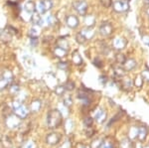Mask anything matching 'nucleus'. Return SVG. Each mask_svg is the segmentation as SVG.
Returning <instances> with one entry per match:
<instances>
[{"label": "nucleus", "mask_w": 149, "mask_h": 148, "mask_svg": "<svg viewBox=\"0 0 149 148\" xmlns=\"http://www.w3.org/2000/svg\"><path fill=\"white\" fill-rule=\"evenodd\" d=\"M63 114L59 109H52L48 113L47 115V125L50 129H56L62 124Z\"/></svg>", "instance_id": "1"}, {"label": "nucleus", "mask_w": 149, "mask_h": 148, "mask_svg": "<svg viewBox=\"0 0 149 148\" xmlns=\"http://www.w3.org/2000/svg\"><path fill=\"white\" fill-rule=\"evenodd\" d=\"M5 118H6L5 123H6L7 127L10 128V129L19 127V125H20V123H21V119L19 118L17 115H15L14 113L10 114V115H8Z\"/></svg>", "instance_id": "2"}, {"label": "nucleus", "mask_w": 149, "mask_h": 148, "mask_svg": "<svg viewBox=\"0 0 149 148\" xmlns=\"http://www.w3.org/2000/svg\"><path fill=\"white\" fill-rule=\"evenodd\" d=\"M112 7H113V10L115 12L123 13V12H125L129 9V4H128V2L123 1V0H117V1L113 2Z\"/></svg>", "instance_id": "3"}, {"label": "nucleus", "mask_w": 149, "mask_h": 148, "mask_svg": "<svg viewBox=\"0 0 149 148\" xmlns=\"http://www.w3.org/2000/svg\"><path fill=\"white\" fill-rule=\"evenodd\" d=\"M73 7L74 8V10L81 15H86V11H88V3L84 0L74 1L73 3Z\"/></svg>", "instance_id": "4"}, {"label": "nucleus", "mask_w": 149, "mask_h": 148, "mask_svg": "<svg viewBox=\"0 0 149 148\" xmlns=\"http://www.w3.org/2000/svg\"><path fill=\"white\" fill-rule=\"evenodd\" d=\"M61 138H62L61 134L56 133V132H52V133H49V134L47 135L46 142L49 145H51V146H55V145H57L58 143H60V141H61Z\"/></svg>", "instance_id": "5"}, {"label": "nucleus", "mask_w": 149, "mask_h": 148, "mask_svg": "<svg viewBox=\"0 0 149 148\" xmlns=\"http://www.w3.org/2000/svg\"><path fill=\"white\" fill-rule=\"evenodd\" d=\"M112 31H113L112 25L109 22H104L100 26V33L103 37H109V36H110L112 34Z\"/></svg>", "instance_id": "6"}, {"label": "nucleus", "mask_w": 149, "mask_h": 148, "mask_svg": "<svg viewBox=\"0 0 149 148\" xmlns=\"http://www.w3.org/2000/svg\"><path fill=\"white\" fill-rule=\"evenodd\" d=\"M127 45V41L125 38L123 37H115L113 39V41H112V46H113L114 49L116 50H123L125 49Z\"/></svg>", "instance_id": "7"}, {"label": "nucleus", "mask_w": 149, "mask_h": 148, "mask_svg": "<svg viewBox=\"0 0 149 148\" xmlns=\"http://www.w3.org/2000/svg\"><path fill=\"white\" fill-rule=\"evenodd\" d=\"M29 113H30V111H29V108L27 106H23V104H21L20 106L17 107V108H15L13 111V113L15 114V115H17L20 119H24V118L27 117L29 115Z\"/></svg>", "instance_id": "8"}, {"label": "nucleus", "mask_w": 149, "mask_h": 148, "mask_svg": "<svg viewBox=\"0 0 149 148\" xmlns=\"http://www.w3.org/2000/svg\"><path fill=\"white\" fill-rule=\"evenodd\" d=\"M66 24L71 29H76L79 26V24H80V21H79V18L77 17V16L69 15L66 17Z\"/></svg>", "instance_id": "9"}, {"label": "nucleus", "mask_w": 149, "mask_h": 148, "mask_svg": "<svg viewBox=\"0 0 149 148\" xmlns=\"http://www.w3.org/2000/svg\"><path fill=\"white\" fill-rule=\"evenodd\" d=\"M0 142H1L2 148H13V141H12V139L10 137L6 136V135L1 137Z\"/></svg>", "instance_id": "10"}, {"label": "nucleus", "mask_w": 149, "mask_h": 148, "mask_svg": "<svg viewBox=\"0 0 149 148\" xmlns=\"http://www.w3.org/2000/svg\"><path fill=\"white\" fill-rule=\"evenodd\" d=\"M41 14L38 13L37 11H35L34 13L32 14V16H31V20H32L33 24H34L35 26L37 25H43V23H44V20L42 19V17H41Z\"/></svg>", "instance_id": "11"}, {"label": "nucleus", "mask_w": 149, "mask_h": 148, "mask_svg": "<svg viewBox=\"0 0 149 148\" xmlns=\"http://www.w3.org/2000/svg\"><path fill=\"white\" fill-rule=\"evenodd\" d=\"M72 61H73L74 65L76 66H81L83 64V59H81V56L78 51L73 52V54H72Z\"/></svg>", "instance_id": "12"}, {"label": "nucleus", "mask_w": 149, "mask_h": 148, "mask_svg": "<svg viewBox=\"0 0 149 148\" xmlns=\"http://www.w3.org/2000/svg\"><path fill=\"white\" fill-rule=\"evenodd\" d=\"M67 54H68V50L63 49V48H61V47H56L54 50V55L59 59L65 58V57L67 56Z\"/></svg>", "instance_id": "13"}, {"label": "nucleus", "mask_w": 149, "mask_h": 148, "mask_svg": "<svg viewBox=\"0 0 149 148\" xmlns=\"http://www.w3.org/2000/svg\"><path fill=\"white\" fill-rule=\"evenodd\" d=\"M24 9H25V11H27L29 14H33L36 11L35 2L32 1V0H29V1H27L25 3V5H24Z\"/></svg>", "instance_id": "14"}, {"label": "nucleus", "mask_w": 149, "mask_h": 148, "mask_svg": "<svg viewBox=\"0 0 149 148\" xmlns=\"http://www.w3.org/2000/svg\"><path fill=\"white\" fill-rule=\"evenodd\" d=\"M135 67H136V61L133 59H128V60L126 59V61L123 64V69L125 71H131Z\"/></svg>", "instance_id": "15"}, {"label": "nucleus", "mask_w": 149, "mask_h": 148, "mask_svg": "<svg viewBox=\"0 0 149 148\" xmlns=\"http://www.w3.org/2000/svg\"><path fill=\"white\" fill-rule=\"evenodd\" d=\"M41 107H42V101L40 99H34V101L31 102L30 110L33 111V113H38L41 109Z\"/></svg>", "instance_id": "16"}, {"label": "nucleus", "mask_w": 149, "mask_h": 148, "mask_svg": "<svg viewBox=\"0 0 149 148\" xmlns=\"http://www.w3.org/2000/svg\"><path fill=\"white\" fill-rule=\"evenodd\" d=\"M81 33L83 34V36L86 40H91L92 38H93V36H95V31L93 30V28H88V27L83 29L81 31Z\"/></svg>", "instance_id": "17"}, {"label": "nucleus", "mask_w": 149, "mask_h": 148, "mask_svg": "<svg viewBox=\"0 0 149 148\" xmlns=\"http://www.w3.org/2000/svg\"><path fill=\"white\" fill-rule=\"evenodd\" d=\"M105 117H107V113H105L103 109H100V110H98L97 113H95V120H97V122H100V123H102V121H104Z\"/></svg>", "instance_id": "18"}, {"label": "nucleus", "mask_w": 149, "mask_h": 148, "mask_svg": "<svg viewBox=\"0 0 149 148\" xmlns=\"http://www.w3.org/2000/svg\"><path fill=\"white\" fill-rule=\"evenodd\" d=\"M85 24L86 25V27L88 28H93L95 24V18L93 15H88L85 18Z\"/></svg>", "instance_id": "19"}, {"label": "nucleus", "mask_w": 149, "mask_h": 148, "mask_svg": "<svg viewBox=\"0 0 149 148\" xmlns=\"http://www.w3.org/2000/svg\"><path fill=\"white\" fill-rule=\"evenodd\" d=\"M79 97L81 99V101H83V104H85V106H88V104L91 102L90 95H88V94H86V92H81V90L79 92Z\"/></svg>", "instance_id": "20"}, {"label": "nucleus", "mask_w": 149, "mask_h": 148, "mask_svg": "<svg viewBox=\"0 0 149 148\" xmlns=\"http://www.w3.org/2000/svg\"><path fill=\"white\" fill-rule=\"evenodd\" d=\"M36 11H37L39 14H45L47 12L46 8H45V5H44V2H43V0H41V1L38 2V4L36 5Z\"/></svg>", "instance_id": "21"}, {"label": "nucleus", "mask_w": 149, "mask_h": 148, "mask_svg": "<svg viewBox=\"0 0 149 148\" xmlns=\"http://www.w3.org/2000/svg\"><path fill=\"white\" fill-rule=\"evenodd\" d=\"M65 92H66V88H65V85H58L55 87V94H56L57 95L62 97V95L65 94Z\"/></svg>", "instance_id": "22"}, {"label": "nucleus", "mask_w": 149, "mask_h": 148, "mask_svg": "<svg viewBox=\"0 0 149 148\" xmlns=\"http://www.w3.org/2000/svg\"><path fill=\"white\" fill-rule=\"evenodd\" d=\"M1 78H3V79H5V80L8 81L9 83H12V81H13V74H12V72L11 71H9V70H5L3 72V74H2V77Z\"/></svg>", "instance_id": "23"}, {"label": "nucleus", "mask_w": 149, "mask_h": 148, "mask_svg": "<svg viewBox=\"0 0 149 148\" xmlns=\"http://www.w3.org/2000/svg\"><path fill=\"white\" fill-rule=\"evenodd\" d=\"M45 22H46L49 26H53L58 23V19L55 17L54 15H49V16H47L46 19H45Z\"/></svg>", "instance_id": "24"}, {"label": "nucleus", "mask_w": 149, "mask_h": 148, "mask_svg": "<svg viewBox=\"0 0 149 148\" xmlns=\"http://www.w3.org/2000/svg\"><path fill=\"white\" fill-rule=\"evenodd\" d=\"M19 90H20V87L18 85H16V83H12V85H10V87H9V92L11 94H17Z\"/></svg>", "instance_id": "25"}, {"label": "nucleus", "mask_w": 149, "mask_h": 148, "mask_svg": "<svg viewBox=\"0 0 149 148\" xmlns=\"http://www.w3.org/2000/svg\"><path fill=\"white\" fill-rule=\"evenodd\" d=\"M114 75L116 76L117 78H123L124 75H125V70L121 67L119 68H115L114 69Z\"/></svg>", "instance_id": "26"}, {"label": "nucleus", "mask_w": 149, "mask_h": 148, "mask_svg": "<svg viewBox=\"0 0 149 148\" xmlns=\"http://www.w3.org/2000/svg\"><path fill=\"white\" fill-rule=\"evenodd\" d=\"M115 61H116L118 64H120V65H123L124 62L126 61V58H125V56H124L123 54L117 53L116 55H115Z\"/></svg>", "instance_id": "27"}, {"label": "nucleus", "mask_w": 149, "mask_h": 148, "mask_svg": "<svg viewBox=\"0 0 149 148\" xmlns=\"http://www.w3.org/2000/svg\"><path fill=\"white\" fill-rule=\"evenodd\" d=\"M57 43H58V47H61L66 50L69 49V43L66 39H59L57 41Z\"/></svg>", "instance_id": "28"}, {"label": "nucleus", "mask_w": 149, "mask_h": 148, "mask_svg": "<svg viewBox=\"0 0 149 148\" xmlns=\"http://www.w3.org/2000/svg\"><path fill=\"white\" fill-rule=\"evenodd\" d=\"M9 85H10V83H9L7 80H5V79H3V78L0 79V92H1V90H4L6 88H8Z\"/></svg>", "instance_id": "29"}, {"label": "nucleus", "mask_w": 149, "mask_h": 148, "mask_svg": "<svg viewBox=\"0 0 149 148\" xmlns=\"http://www.w3.org/2000/svg\"><path fill=\"white\" fill-rule=\"evenodd\" d=\"M39 35H40L39 30H38L36 27L32 28V29L30 30V32H29V36H30L31 38H38L39 37Z\"/></svg>", "instance_id": "30"}, {"label": "nucleus", "mask_w": 149, "mask_h": 148, "mask_svg": "<svg viewBox=\"0 0 149 148\" xmlns=\"http://www.w3.org/2000/svg\"><path fill=\"white\" fill-rule=\"evenodd\" d=\"M58 69L60 70H63V71H66L69 69V63L68 62H59L58 63Z\"/></svg>", "instance_id": "31"}, {"label": "nucleus", "mask_w": 149, "mask_h": 148, "mask_svg": "<svg viewBox=\"0 0 149 148\" xmlns=\"http://www.w3.org/2000/svg\"><path fill=\"white\" fill-rule=\"evenodd\" d=\"M132 85V82L130 79H124L122 80V87L125 88V89H130Z\"/></svg>", "instance_id": "32"}, {"label": "nucleus", "mask_w": 149, "mask_h": 148, "mask_svg": "<svg viewBox=\"0 0 149 148\" xmlns=\"http://www.w3.org/2000/svg\"><path fill=\"white\" fill-rule=\"evenodd\" d=\"M76 40H77V42L79 43V44H84L86 41V39L85 37L83 36V34L80 32V33H78L77 34V36H76Z\"/></svg>", "instance_id": "33"}, {"label": "nucleus", "mask_w": 149, "mask_h": 148, "mask_svg": "<svg viewBox=\"0 0 149 148\" xmlns=\"http://www.w3.org/2000/svg\"><path fill=\"white\" fill-rule=\"evenodd\" d=\"M65 88H66V90H73L74 89V83L73 81H68L65 85Z\"/></svg>", "instance_id": "34"}, {"label": "nucleus", "mask_w": 149, "mask_h": 148, "mask_svg": "<svg viewBox=\"0 0 149 148\" xmlns=\"http://www.w3.org/2000/svg\"><path fill=\"white\" fill-rule=\"evenodd\" d=\"M142 83H143L142 77H141V76H137V77L135 78V81H134V85L137 88H140L141 85H142Z\"/></svg>", "instance_id": "35"}, {"label": "nucleus", "mask_w": 149, "mask_h": 148, "mask_svg": "<svg viewBox=\"0 0 149 148\" xmlns=\"http://www.w3.org/2000/svg\"><path fill=\"white\" fill-rule=\"evenodd\" d=\"M43 2H44V5H45V8H46L47 11H49L50 9L53 7V2L52 0H43Z\"/></svg>", "instance_id": "36"}, {"label": "nucleus", "mask_w": 149, "mask_h": 148, "mask_svg": "<svg viewBox=\"0 0 149 148\" xmlns=\"http://www.w3.org/2000/svg\"><path fill=\"white\" fill-rule=\"evenodd\" d=\"M2 113H3V115L5 116V117H7L8 115H10V114H12L13 113H12V109L10 108L9 106H5L3 108V110H2Z\"/></svg>", "instance_id": "37"}, {"label": "nucleus", "mask_w": 149, "mask_h": 148, "mask_svg": "<svg viewBox=\"0 0 149 148\" xmlns=\"http://www.w3.org/2000/svg\"><path fill=\"white\" fill-rule=\"evenodd\" d=\"M100 3L103 7L105 8H109L112 5V0H100Z\"/></svg>", "instance_id": "38"}, {"label": "nucleus", "mask_w": 149, "mask_h": 148, "mask_svg": "<svg viewBox=\"0 0 149 148\" xmlns=\"http://www.w3.org/2000/svg\"><path fill=\"white\" fill-rule=\"evenodd\" d=\"M22 148H36V143L34 141H27L23 144Z\"/></svg>", "instance_id": "39"}, {"label": "nucleus", "mask_w": 149, "mask_h": 148, "mask_svg": "<svg viewBox=\"0 0 149 148\" xmlns=\"http://www.w3.org/2000/svg\"><path fill=\"white\" fill-rule=\"evenodd\" d=\"M120 146L121 148H130L131 142L129 141L128 139H124V140H122V142L120 143Z\"/></svg>", "instance_id": "40"}, {"label": "nucleus", "mask_w": 149, "mask_h": 148, "mask_svg": "<svg viewBox=\"0 0 149 148\" xmlns=\"http://www.w3.org/2000/svg\"><path fill=\"white\" fill-rule=\"evenodd\" d=\"M84 123L86 127H92L93 125V118L92 117H86L84 119Z\"/></svg>", "instance_id": "41"}, {"label": "nucleus", "mask_w": 149, "mask_h": 148, "mask_svg": "<svg viewBox=\"0 0 149 148\" xmlns=\"http://www.w3.org/2000/svg\"><path fill=\"white\" fill-rule=\"evenodd\" d=\"M141 77H142L144 80L147 81V82H149V70H144L142 73H141Z\"/></svg>", "instance_id": "42"}, {"label": "nucleus", "mask_w": 149, "mask_h": 148, "mask_svg": "<svg viewBox=\"0 0 149 148\" xmlns=\"http://www.w3.org/2000/svg\"><path fill=\"white\" fill-rule=\"evenodd\" d=\"M72 104H73V101H72L71 97H66V99H64V104L66 107H70L72 106Z\"/></svg>", "instance_id": "43"}, {"label": "nucleus", "mask_w": 149, "mask_h": 148, "mask_svg": "<svg viewBox=\"0 0 149 148\" xmlns=\"http://www.w3.org/2000/svg\"><path fill=\"white\" fill-rule=\"evenodd\" d=\"M98 82L102 83V85H104L105 83H107V78L105 77V76H100V80H98Z\"/></svg>", "instance_id": "44"}, {"label": "nucleus", "mask_w": 149, "mask_h": 148, "mask_svg": "<svg viewBox=\"0 0 149 148\" xmlns=\"http://www.w3.org/2000/svg\"><path fill=\"white\" fill-rule=\"evenodd\" d=\"M93 64H95V66L98 67V68H102V67L103 66V65H102V62L100 61V59H95V61H93Z\"/></svg>", "instance_id": "45"}, {"label": "nucleus", "mask_w": 149, "mask_h": 148, "mask_svg": "<svg viewBox=\"0 0 149 148\" xmlns=\"http://www.w3.org/2000/svg\"><path fill=\"white\" fill-rule=\"evenodd\" d=\"M21 104H21V101H19V99H15V101H13V108H14V109L17 108V107L20 106Z\"/></svg>", "instance_id": "46"}, {"label": "nucleus", "mask_w": 149, "mask_h": 148, "mask_svg": "<svg viewBox=\"0 0 149 148\" xmlns=\"http://www.w3.org/2000/svg\"><path fill=\"white\" fill-rule=\"evenodd\" d=\"M142 41H143V43L145 45H148V46H149V36H143Z\"/></svg>", "instance_id": "47"}, {"label": "nucleus", "mask_w": 149, "mask_h": 148, "mask_svg": "<svg viewBox=\"0 0 149 148\" xmlns=\"http://www.w3.org/2000/svg\"><path fill=\"white\" fill-rule=\"evenodd\" d=\"M31 44H32V46H37L38 38H31Z\"/></svg>", "instance_id": "48"}, {"label": "nucleus", "mask_w": 149, "mask_h": 148, "mask_svg": "<svg viewBox=\"0 0 149 148\" xmlns=\"http://www.w3.org/2000/svg\"><path fill=\"white\" fill-rule=\"evenodd\" d=\"M102 148H112V145L110 143H103Z\"/></svg>", "instance_id": "49"}, {"label": "nucleus", "mask_w": 149, "mask_h": 148, "mask_svg": "<svg viewBox=\"0 0 149 148\" xmlns=\"http://www.w3.org/2000/svg\"><path fill=\"white\" fill-rule=\"evenodd\" d=\"M146 14H147V15L149 16V7H148L147 9H146Z\"/></svg>", "instance_id": "50"}, {"label": "nucleus", "mask_w": 149, "mask_h": 148, "mask_svg": "<svg viewBox=\"0 0 149 148\" xmlns=\"http://www.w3.org/2000/svg\"><path fill=\"white\" fill-rule=\"evenodd\" d=\"M144 2H145L146 4H149V0H144Z\"/></svg>", "instance_id": "51"}, {"label": "nucleus", "mask_w": 149, "mask_h": 148, "mask_svg": "<svg viewBox=\"0 0 149 148\" xmlns=\"http://www.w3.org/2000/svg\"><path fill=\"white\" fill-rule=\"evenodd\" d=\"M123 1H126V2H128V1H129V0H123Z\"/></svg>", "instance_id": "52"}]
</instances>
